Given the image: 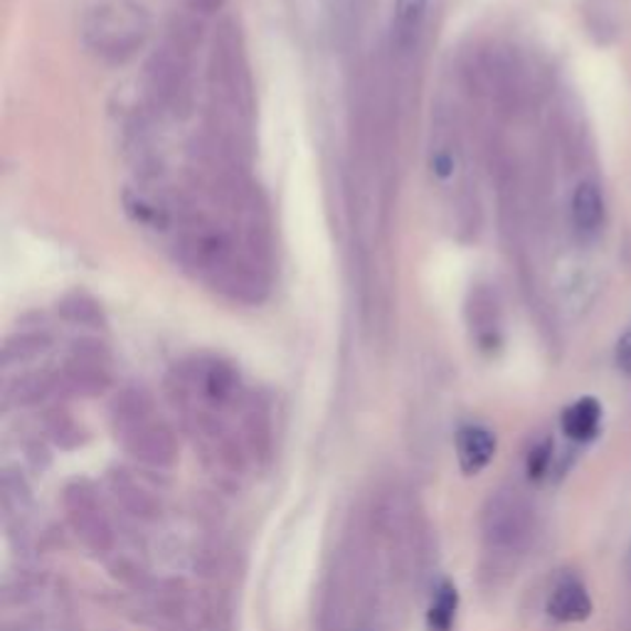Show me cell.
<instances>
[{"mask_svg": "<svg viewBox=\"0 0 631 631\" xmlns=\"http://www.w3.org/2000/svg\"><path fill=\"white\" fill-rule=\"evenodd\" d=\"M254 119L256 96L248 45L238 20L224 18L210 40L206 134L230 154L250 160Z\"/></svg>", "mask_w": 631, "mask_h": 631, "instance_id": "cell-1", "label": "cell"}, {"mask_svg": "<svg viewBox=\"0 0 631 631\" xmlns=\"http://www.w3.org/2000/svg\"><path fill=\"white\" fill-rule=\"evenodd\" d=\"M427 170H430L432 188L444 202L446 228L459 240H464L466 232L476 230V200L469 186L464 126L449 104H437L432 112Z\"/></svg>", "mask_w": 631, "mask_h": 631, "instance_id": "cell-2", "label": "cell"}, {"mask_svg": "<svg viewBox=\"0 0 631 631\" xmlns=\"http://www.w3.org/2000/svg\"><path fill=\"white\" fill-rule=\"evenodd\" d=\"M151 15L136 0H99L82 18L84 48L106 64H124L151 38Z\"/></svg>", "mask_w": 631, "mask_h": 631, "instance_id": "cell-3", "label": "cell"}, {"mask_svg": "<svg viewBox=\"0 0 631 631\" xmlns=\"http://www.w3.org/2000/svg\"><path fill=\"white\" fill-rule=\"evenodd\" d=\"M196 52L164 40L151 52L144 67V87L154 109L188 119L196 112V74H192Z\"/></svg>", "mask_w": 631, "mask_h": 631, "instance_id": "cell-4", "label": "cell"}, {"mask_svg": "<svg viewBox=\"0 0 631 631\" xmlns=\"http://www.w3.org/2000/svg\"><path fill=\"white\" fill-rule=\"evenodd\" d=\"M430 0H395L390 18V48L398 55H408L420 42Z\"/></svg>", "mask_w": 631, "mask_h": 631, "instance_id": "cell-5", "label": "cell"}, {"mask_svg": "<svg viewBox=\"0 0 631 631\" xmlns=\"http://www.w3.org/2000/svg\"><path fill=\"white\" fill-rule=\"evenodd\" d=\"M548 614L555 619V622H565V624H577L590 619L592 600L587 587L577 580V577H565L550 595Z\"/></svg>", "mask_w": 631, "mask_h": 631, "instance_id": "cell-6", "label": "cell"}, {"mask_svg": "<svg viewBox=\"0 0 631 631\" xmlns=\"http://www.w3.org/2000/svg\"><path fill=\"white\" fill-rule=\"evenodd\" d=\"M456 454L459 464H462V472L474 476L491 464V459L496 454V437L491 434L486 427L469 424L462 427L456 434Z\"/></svg>", "mask_w": 631, "mask_h": 631, "instance_id": "cell-7", "label": "cell"}, {"mask_svg": "<svg viewBox=\"0 0 631 631\" xmlns=\"http://www.w3.org/2000/svg\"><path fill=\"white\" fill-rule=\"evenodd\" d=\"M602 424V404L595 398H580L572 402L560 417V427L572 442H592L600 434Z\"/></svg>", "mask_w": 631, "mask_h": 631, "instance_id": "cell-8", "label": "cell"}, {"mask_svg": "<svg viewBox=\"0 0 631 631\" xmlns=\"http://www.w3.org/2000/svg\"><path fill=\"white\" fill-rule=\"evenodd\" d=\"M572 222L577 232L582 234H595L600 232L604 222V200L602 192L590 180H585L575 188L572 196Z\"/></svg>", "mask_w": 631, "mask_h": 631, "instance_id": "cell-9", "label": "cell"}, {"mask_svg": "<svg viewBox=\"0 0 631 631\" xmlns=\"http://www.w3.org/2000/svg\"><path fill=\"white\" fill-rule=\"evenodd\" d=\"M466 316L481 344H488L498 330V304L486 286L472 288L466 302Z\"/></svg>", "mask_w": 631, "mask_h": 631, "instance_id": "cell-10", "label": "cell"}, {"mask_svg": "<svg viewBox=\"0 0 631 631\" xmlns=\"http://www.w3.org/2000/svg\"><path fill=\"white\" fill-rule=\"evenodd\" d=\"M57 312L64 320L77 326H90V328H102L104 326V312L96 298L84 292H72L62 298L57 304Z\"/></svg>", "mask_w": 631, "mask_h": 631, "instance_id": "cell-11", "label": "cell"}, {"mask_svg": "<svg viewBox=\"0 0 631 631\" xmlns=\"http://www.w3.org/2000/svg\"><path fill=\"white\" fill-rule=\"evenodd\" d=\"M459 607V592L452 582H442L437 587L434 600L430 607V629L432 631H452Z\"/></svg>", "mask_w": 631, "mask_h": 631, "instance_id": "cell-12", "label": "cell"}, {"mask_svg": "<svg viewBox=\"0 0 631 631\" xmlns=\"http://www.w3.org/2000/svg\"><path fill=\"white\" fill-rule=\"evenodd\" d=\"M550 456H553V444L550 442H543V444H538L536 449H533L530 456H528V474H530V478H540L545 472H548Z\"/></svg>", "mask_w": 631, "mask_h": 631, "instance_id": "cell-13", "label": "cell"}, {"mask_svg": "<svg viewBox=\"0 0 631 631\" xmlns=\"http://www.w3.org/2000/svg\"><path fill=\"white\" fill-rule=\"evenodd\" d=\"M48 346V340L42 338V336H20L15 340V346H6V356H23V353H28V356H35V353L40 350H45Z\"/></svg>", "mask_w": 631, "mask_h": 631, "instance_id": "cell-14", "label": "cell"}, {"mask_svg": "<svg viewBox=\"0 0 631 631\" xmlns=\"http://www.w3.org/2000/svg\"><path fill=\"white\" fill-rule=\"evenodd\" d=\"M614 356H617V366L627 372H631V326L624 330L622 338L617 340Z\"/></svg>", "mask_w": 631, "mask_h": 631, "instance_id": "cell-15", "label": "cell"}, {"mask_svg": "<svg viewBox=\"0 0 631 631\" xmlns=\"http://www.w3.org/2000/svg\"><path fill=\"white\" fill-rule=\"evenodd\" d=\"M224 3H228V0H186V6H188L190 13H196L200 18L215 15L218 10H222Z\"/></svg>", "mask_w": 631, "mask_h": 631, "instance_id": "cell-16", "label": "cell"}]
</instances>
